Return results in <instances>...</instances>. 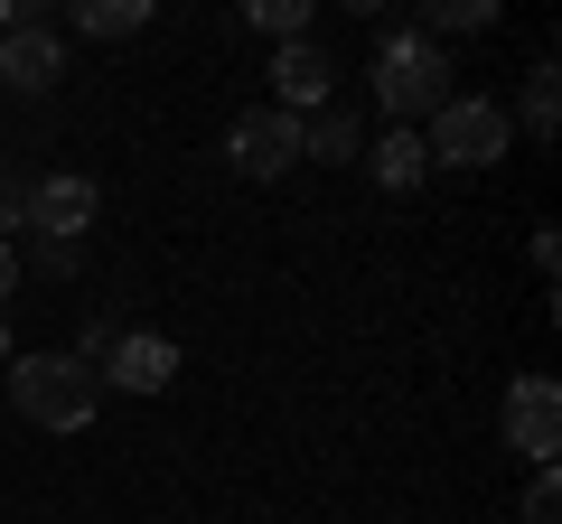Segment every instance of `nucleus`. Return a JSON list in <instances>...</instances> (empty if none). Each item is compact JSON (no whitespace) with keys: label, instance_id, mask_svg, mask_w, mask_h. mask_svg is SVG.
<instances>
[{"label":"nucleus","instance_id":"f257e3e1","mask_svg":"<svg viewBox=\"0 0 562 524\" xmlns=\"http://www.w3.org/2000/svg\"><path fill=\"white\" fill-rule=\"evenodd\" d=\"M0 375H10L20 422H38V431H85L103 412V375H94V365H76L66 346H29V356H10Z\"/></svg>","mask_w":562,"mask_h":524},{"label":"nucleus","instance_id":"f03ea898","mask_svg":"<svg viewBox=\"0 0 562 524\" xmlns=\"http://www.w3.org/2000/svg\"><path fill=\"white\" fill-rule=\"evenodd\" d=\"M375 103H384L394 132H413L422 113H441V103H450V57L422 38V29H394V38L375 47Z\"/></svg>","mask_w":562,"mask_h":524},{"label":"nucleus","instance_id":"7ed1b4c3","mask_svg":"<svg viewBox=\"0 0 562 524\" xmlns=\"http://www.w3.org/2000/svg\"><path fill=\"white\" fill-rule=\"evenodd\" d=\"M66 76H76V66H66L57 10H47V0H0V84H10V94H57Z\"/></svg>","mask_w":562,"mask_h":524},{"label":"nucleus","instance_id":"20e7f679","mask_svg":"<svg viewBox=\"0 0 562 524\" xmlns=\"http://www.w3.org/2000/svg\"><path fill=\"white\" fill-rule=\"evenodd\" d=\"M422 150L441 169H487V160L516 150V122H506L497 94H450L441 113H431V132H422Z\"/></svg>","mask_w":562,"mask_h":524},{"label":"nucleus","instance_id":"39448f33","mask_svg":"<svg viewBox=\"0 0 562 524\" xmlns=\"http://www.w3.org/2000/svg\"><path fill=\"white\" fill-rule=\"evenodd\" d=\"M225 169H235V179H281V169H301V113H281V103L235 113L225 122Z\"/></svg>","mask_w":562,"mask_h":524},{"label":"nucleus","instance_id":"423d86ee","mask_svg":"<svg viewBox=\"0 0 562 524\" xmlns=\"http://www.w3.org/2000/svg\"><path fill=\"white\" fill-rule=\"evenodd\" d=\"M497 431H506L516 459L553 468V449H562V384L553 375H516V384H506V403H497Z\"/></svg>","mask_w":562,"mask_h":524},{"label":"nucleus","instance_id":"0eeeda50","mask_svg":"<svg viewBox=\"0 0 562 524\" xmlns=\"http://www.w3.org/2000/svg\"><path fill=\"white\" fill-rule=\"evenodd\" d=\"M94 206H103L94 179H76V169H47V179H29V235H47V243H85Z\"/></svg>","mask_w":562,"mask_h":524},{"label":"nucleus","instance_id":"6e6552de","mask_svg":"<svg viewBox=\"0 0 562 524\" xmlns=\"http://www.w3.org/2000/svg\"><path fill=\"white\" fill-rule=\"evenodd\" d=\"M94 375H103V394H169V384H179V346H169L160 328H122Z\"/></svg>","mask_w":562,"mask_h":524},{"label":"nucleus","instance_id":"1a4fd4ad","mask_svg":"<svg viewBox=\"0 0 562 524\" xmlns=\"http://www.w3.org/2000/svg\"><path fill=\"white\" fill-rule=\"evenodd\" d=\"M328 84H338V66H328V47L319 38H291V47H272V103L281 113H319L328 103Z\"/></svg>","mask_w":562,"mask_h":524},{"label":"nucleus","instance_id":"9d476101","mask_svg":"<svg viewBox=\"0 0 562 524\" xmlns=\"http://www.w3.org/2000/svg\"><path fill=\"white\" fill-rule=\"evenodd\" d=\"M301 160H319V169H357L366 160V132H357L347 103H319V113L301 122Z\"/></svg>","mask_w":562,"mask_h":524},{"label":"nucleus","instance_id":"9b49d317","mask_svg":"<svg viewBox=\"0 0 562 524\" xmlns=\"http://www.w3.org/2000/svg\"><path fill=\"white\" fill-rule=\"evenodd\" d=\"M422 169H431V150H422V132H384V141H366V179H375L384 197H403V187H422Z\"/></svg>","mask_w":562,"mask_h":524},{"label":"nucleus","instance_id":"f8f14e48","mask_svg":"<svg viewBox=\"0 0 562 524\" xmlns=\"http://www.w3.org/2000/svg\"><path fill=\"white\" fill-rule=\"evenodd\" d=\"M76 38H140L150 29V0H76V10H57Z\"/></svg>","mask_w":562,"mask_h":524},{"label":"nucleus","instance_id":"ddd939ff","mask_svg":"<svg viewBox=\"0 0 562 524\" xmlns=\"http://www.w3.org/2000/svg\"><path fill=\"white\" fill-rule=\"evenodd\" d=\"M506 122H516V141H553V122H562V76H553V66L525 76V103H516Z\"/></svg>","mask_w":562,"mask_h":524},{"label":"nucleus","instance_id":"4468645a","mask_svg":"<svg viewBox=\"0 0 562 524\" xmlns=\"http://www.w3.org/2000/svg\"><path fill=\"white\" fill-rule=\"evenodd\" d=\"M469 29H497V0H422V38H469Z\"/></svg>","mask_w":562,"mask_h":524},{"label":"nucleus","instance_id":"2eb2a0df","mask_svg":"<svg viewBox=\"0 0 562 524\" xmlns=\"http://www.w3.org/2000/svg\"><path fill=\"white\" fill-rule=\"evenodd\" d=\"M244 29H262L272 47H291V38H310V0H254V10H244Z\"/></svg>","mask_w":562,"mask_h":524},{"label":"nucleus","instance_id":"dca6fc26","mask_svg":"<svg viewBox=\"0 0 562 524\" xmlns=\"http://www.w3.org/2000/svg\"><path fill=\"white\" fill-rule=\"evenodd\" d=\"M20 272H47V282H76V272H85V243H47V235H29Z\"/></svg>","mask_w":562,"mask_h":524},{"label":"nucleus","instance_id":"f3484780","mask_svg":"<svg viewBox=\"0 0 562 524\" xmlns=\"http://www.w3.org/2000/svg\"><path fill=\"white\" fill-rule=\"evenodd\" d=\"M20 225H29V169L10 160V150H0V243L20 235Z\"/></svg>","mask_w":562,"mask_h":524},{"label":"nucleus","instance_id":"a211bd4d","mask_svg":"<svg viewBox=\"0 0 562 524\" xmlns=\"http://www.w3.org/2000/svg\"><path fill=\"white\" fill-rule=\"evenodd\" d=\"M525 524H562V487H553V468H535V487H525Z\"/></svg>","mask_w":562,"mask_h":524},{"label":"nucleus","instance_id":"6ab92c4d","mask_svg":"<svg viewBox=\"0 0 562 524\" xmlns=\"http://www.w3.org/2000/svg\"><path fill=\"white\" fill-rule=\"evenodd\" d=\"M113 338H122V328H113V319H85V338H76V346H66V356H76V365H103V356H113Z\"/></svg>","mask_w":562,"mask_h":524},{"label":"nucleus","instance_id":"aec40b11","mask_svg":"<svg viewBox=\"0 0 562 524\" xmlns=\"http://www.w3.org/2000/svg\"><path fill=\"white\" fill-rule=\"evenodd\" d=\"M10 291H20V243H0V309H10Z\"/></svg>","mask_w":562,"mask_h":524},{"label":"nucleus","instance_id":"412c9836","mask_svg":"<svg viewBox=\"0 0 562 524\" xmlns=\"http://www.w3.org/2000/svg\"><path fill=\"white\" fill-rule=\"evenodd\" d=\"M10 356H20V346H10V319H0V365H10Z\"/></svg>","mask_w":562,"mask_h":524}]
</instances>
